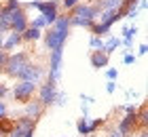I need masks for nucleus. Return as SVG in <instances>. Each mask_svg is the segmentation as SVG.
<instances>
[{
    "label": "nucleus",
    "mask_w": 148,
    "mask_h": 137,
    "mask_svg": "<svg viewBox=\"0 0 148 137\" xmlns=\"http://www.w3.org/2000/svg\"><path fill=\"white\" fill-rule=\"evenodd\" d=\"M9 93H11V89L6 87V85H2V82H0V99H4Z\"/></svg>",
    "instance_id": "bb28decb"
},
{
    "label": "nucleus",
    "mask_w": 148,
    "mask_h": 137,
    "mask_svg": "<svg viewBox=\"0 0 148 137\" xmlns=\"http://www.w3.org/2000/svg\"><path fill=\"white\" fill-rule=\"evenodd\" d=\"M106 91H108V93L116 91V80H108V82H106Z\"/></svg>",
    "instance_id": "cd10ccee"
},
{
    "label": "nucleus",
    "mask_w": 148,
    "mask_h": 137,
    "mask_svg": "<svg viewBox=\"0 0 148 137\" xmlns=\"http://www.w3.org/2000/svg\"><path fill=\"white\" fill-rule=\"evenodd\" d=\"M30 61V53L28 51H15V53H6V61L2 65V72L11 78H17L19 72L23 70V65Z\"/></svg>",
    "instance_id": "f03ea898"
},
{
    "label": "nucleus",
    "mask_w": 148,
    "mask_h": 137,
    "mask_svg": "<svg viewBox=\"0 0 148 137\" xmlns=\"http://www.w3.org/2000/svg\"><path fill=\"white\" fill-rule=\"evenodd\" d=\"M108 137H123V135H121V133H119V131H116V129H114V131H112V133H110V135H108Z\"/></svg>",
    "instance_id": "473e14b6"
},
{
    "label": "nucleus",
    "mask_w": 148,
    "mask_h": 137,
    "mask_svg": "<svg viewBox=\"0 0 148 137\" xmlns=\"http://www.w3.org/2000/svg\"><path fill=\"white\" fill-rule=\"evenodd\" d=\"M146 51H148V46H146V44H140V51H138V53H140V55H146Z\"/></svg>",
    "instance_id": "2f4dec72"
},
{
    "label": "nucleus",
    "mask_w": 148,
    "mask_h": 137,
    "mask_svg": "<svg viewBox=\"0 0 148 137\" xmlns=\"http://www.w3.org/2000/svg\"><path fill=\"white\" fill-rule=\"evenodd\" d=\"M59 4H62V6H64L66 11H72V9H74V6H76V4H80V0H62V2H59Z\"/></svg>",
    "instance_id": "5701e85b"
},
{
    "label": "nucleus",
    "mask_w": 148,
    "mask_h": 137,
    "mask_svg": "<svg viewBox=\"0 0 148 137\" xmlns=\"http://www.w3.org/2000/svg\"><path fill=\"white\" fill-rule=\"evenodd\" d=\"M62 63H64V49L51 51V55H49V80L59 82V78H62Z\"/></svg>",
    "instance_id": "0eeeda50"
},
{
    "label": "nucleus",
    "mask_w": 148,
    "mask_h": 137,
    "mask_svg": "<svg viewBox=\"0 0 148 137\" xmlns=\"http://www.w3.org/2000/svg\"><path fill=\"white\" fill-rule=\"evenodd\" d=\"M51 27H55L57 32H66V34H70V27H72V23H70V15H59L55 21H53Z\"/></svg>",
    "instance_id": "dca6fc26"
},
{
    "label": "nucleus",
    "mask_w": 148,
    "mask_h": 137,
    "mask_svg": "<svg viewBox=\"0 0 148 137\" xmlns=\"http://www.w3.org/2000/svg\"><path fill=\"white\" fill-rule=\"evenodd\" d=\"M6 112H9V110H6L4 99H0V118H4V116H6Z\"/></svg>",
    "instance_id": "c85d7f7f"
},
{
    "label": "nucleus",
    "mask_w": 148,
    "mask_h": 137,
    "mask_svg": "<svg viewBox=\"0 0 148 137\" xmlns=\"http://www.w3.org/2000/svg\"><path fill=\"white\" fill-rule=\"evenodd\" d=\"M138 127H140V125H138V112H129V114H125L123 118H121L116 131L123 135V137H131L133 133H136Z\"/></svg>",
    "instance_id": "1a4fd4ad"
},
{
    "label": "nucleus",
    "mask_w": 148,
    "mask_h": 137,
    "mask_svg": "<svg viewBox=\"0 0 148 137\" xmlns=\"http://www.w3.org/2000/svg\"><path fill=\"white\" fill-rule=\"evenodd\" d=\"M104 122H106L104 118H95V120H93V122H89V127H91V133H93V131H97V129H99V127H102V125H104Z\"/></svg>",
    "instance_id": "b1692460"
},
{
    "label": "nucleus",
    "mask_w": 148,
    "mask_h": 137,
    "mask_svg": "<svg viewBox=\"0 0 148 137\" xmlns=\"http://www.w3.org/2000/svg\"><path fill=\"white\" fill-rule=\"evenodd\" d=\"M28 9H36L40 15L47 19V23L53 25V21L59 17V2L57 0H32L25 4Z\"/></svg>",
    "instance_id": "7ed1b4c3"
},
{
    "label": "nucleus",
    "mask_w": 148,
    "mask_h": 137,
    "mask_svg": "<svg viewBox=\"0 0 148 137\" xmlns=\"http://www.w3.org/2000/svg\"><path fill=\"white\" fill-rule=\"evenodd\" d=\"M121 44H123V40H121L119 36H112V34H110V36H106V40H104V49H102V51H104L106 55H112Z\"/></svg>",
    "instance_id": "2eb2a0df"
},
{
    "label": "nucleus",
    "mask_w": 148,
    "mask_h": 137,
    "mask_svg": "<svg viewBox=\"0 0 148 137\" xmlns=\"http://www.w3.org/2000/svg\"><path fill=\"white\" fill-rule=\"evenodd\" d=\"M45 76V67L38 65V63H32V61H28V63L23 65V70L19 72V80H32V82H40Z\"/></svg>",
    "instance_id": "9d476101"
},
{
    "label": "nucleus",
    "mask_w": 148,
    "mask_h": 137,
    "mask_svg": "<svg viewBox=\"0 0 148 137\" xmlns=\"http://www.w3.org/2000/svg\"><path fill=\"white\" fill-rule=\"evenodd\" d=\"M138 125H140V129H146V127H148V112H146V106L138 108Z\"/></svg>",
    "instance_id": "aec40b11"
},
{
    "label": "nucleus",
    "mask_w": 148,
    "mask_h": 137,
    "mask_svg": "<svg viewBox=\"0 0 148 137\" xmlns=\"http://www.w3.org/2000/svg\"><path fill=\"white\" fill-rule=\"evenodd\" d=\"M89 46H91L93 51H102V49H104V38H99V36H93V34H91Z\"/></svg>",
    "instance_id": "412c9836"
},
{
    "label": "nucleus",
    "mask_w": 148,
    "mask_h": 137,
    "mask_svg": "<svg viewBox=\"0 0 148 137\" xmlns=\"http://www.w3.org/2000/svg\"><path fill=\"white\" fill-rule=\"evenodd\" d=\"M97 6L95 4H76L72 9V15H70V23L72 25H78V27H87L91 30V25L97 21Z\"/></svg>",
    "instance_id": "f257e3e1"
},
{
    "label": "nucleus",
    "mask_w": 148,
    "mask_h": 137,
    "mask_svg": "<svg viewBox=\"0 0 148 137\" xmlns=\"http://www.w3.org/2000/svg\"><path fill=\"white\" fill-rule=\"evenodd\" d=\"M0 74H2V67H0Z\"/></svg>",
    "instance_id": "f704fd0d"
},
{
    "label": "nucleus",
    "mask_w": 148,
    "mask_h": 137,
    "mask_svg": "<svg viewBox=\"0 0 148 137\" xmlns=\"http://www.w3.org/2000/svg\"><path fill=\"white\" fill-rule=\"evenodd\" d=\"M42 40H45L47 51H57V49H64L66 40H68V34L57 32L55 27H47V32H42Z\"/></svg>",
    "instance_id": "39448f33"
},
{
    "label": "nucleus",
    "mask_w": 148,
    "mask_h": 137,
    "mask_svg": "<svg viewBox=\"0 0 148 137\" xmlns=\"http://www.w3.org/2000/svg\"><path fill=\"white\" fill-rule=\"evenodd\" d=\"M95 6H97V11H112L121 6V0H97Z\"/></svg>",
    "instance_id": "a211bd4d"
},
{
    "label": "nucleus",
    "mask_w": 148,
    "mask_h": 137,
    "mask_svg": "<svg viewBox=\"0 0 148 137\" xmlns=\"http://www.w3.org/2000/svg\"><path fill=\"white\" fill-rule=\"evenodd\" d=\"M40 38H42V30H38V27L28 25L21 32V40H23V42H36V40H40Z\"/></svg>",
    "instance_id": "ddd939ff"
},
{
    "label": "nucleus",
    "mask_w": 148,
    "mask_h": 137,
    "mask_svg": "<svg viewBox=\"0 0 148 137\" xmlns=\"http://www.w3.org/2000/svg\"><path fill=\"white\" fill-rule=\"evenodd\" d=\"M106 78H108V80H116L119 78V70H114V67L106 70Z\"/></svg>",
    "instance_id": "a878e982"
},
{
    "label": "nucleus",
    "mask_w": 148,
    "mask_h": 137,
    "mask_svg": "<svg viewBox=\"0 0 148 137\" xmlns=\"http://www.w3.org/2000/svg\"><path fill=\"white\" fill-rule=\"evenodd\" d=\"M123 112H125V114H129V112H138V106H136V104H133V106H131V104H129V106H123Z\"/></svg>",
    "instance_id": "7c9ffc66"
},
{
    "label": "nucleus",
    "mask_w": 148,
    "mask_h": 137,
    "mask_svg": "<svg viewBox=\"0 0 148 137\" xmlns=\"http://www.w3.org/2000/svg\"><path fill=\"white\" fill-rule=\"evenodd\" d=\"M55 104H57V106H62V104H66V95H64V93H59V91H57V97H55Z\"/></svg>",
    "instance_id": "c756f323"
},
{
    "label": "nucleus",
    "mask_w": 148,
    "mask_h": 137,
    "mask_svg": "<svg viewBox=\"0 0 148 137\" xmlns=\"http://www.w3.org/2000/svg\"><path fill=\"white\" fill-rule=\"evenodd\" d=\"M23 40H21V34H15V32H9V34H4V42H2V51L4 53H13L17 49L19 44H21Z\"/></svg>",
    "instance_id": "f8f14e48"
},
{
    "label": "nucleus",
    "mask_w": 148,
    "mask_h": 137,
    "mask_svg": "<svg viewBox=\"0 0 148 137\" xmlns=\"http://www.w3.org/2000/svg\"><path fill=\"white\" fill-rule=\"evenodd\" d=\"M9 21H11V32H15V34H21V32L25 30V27L30 25L28 13H25L23 6H19V9H15V11L11 13Z\"/></svg>",
    "instance_id": "6e6552de"
},
{
    "label": "nucleus",
    "mask_w": 148,
    "mask_h": 137,
    "mask_svg": "<svg viewBox=\"0 0 148 137\" xmlns=\"http://www.w3.org/2000/svg\"><path fill=\"white\" fill-rule=\"evenodd\" d=\"M136 34H138V27H136V25H127L125 30H123V44L127 46V49H131Z\"/></svg>",
    "instance_id": "f3484780"
},
{
    "label": "nucleus",
    "mask_w": 148,
    "mask_h": 137,
    "mask_svg": "<svg viewBox=\"0 0 148 137\" xmlns=\"http://www.w3.org/2000/svg\"><path fill=\"white\" fill-rule=\"evenodd\" d=\"M76 131H78V135H83V137L91 135V127H89V118H87V116H83V118L76 122Z\"/></svg>",
    "instance_id": "6ab92c4d"
},
{
    "label": "nucleus",
    "mask_w": 148,
    "mask_h": 137,
    "mask_svg": "<svg viewBox=\"0 0 148 137\" xmlns=\"http://www.w3.org/2000/svg\"><path fill=\"white\" fill-rule=\"evenodd\" d=\"M2 42H4V34H0V49H2Z\"/></svg>",
    "instance_id": "72a5a7b5"
},
{
    "label": "nucleus",
    "mask_w": 148,
    "mask_h": 137,
    "mask_svg": "<svg viewBox=\"0 0 148 137\" xmlns=\"http://www.w3.org/2000/svg\"><path fill=\"white\" fill-rule=\"evenodd\" d=\"M36 91H38V82L19 80L17 85L11 89V95H13V99H15V101H19V104H28V101L34 97Z\"/></svg>",
    "instance_id": "20e7f679"
},
{
    "label": "nucleus",
    "mask_w": 148,
    "mask_h": 137,
    "mask_svg": "<svg viewBox=\"0 0 148 137\" xmlns=\"http://www.w3.org/2000/svg\"><path fill=\"white\" fill-rule=\"evenodd\" d=\"M108 57H110V55H106L104 51H93L91 53V67H95V70L106 67V65H108Z\"/></svg>",
    "instance_id": "4468645a"
},
{
    "label": "nucleus",
    "mask_w": 148,
    "mask_h": 137,
    "mask_svg": "<svg viewBox=\"0 0 148 137\" xmlns=\"http://www.w3.org/2000/svg\"><path fill=\"white\" fill-rule=\"evenodd\" d=\"M123 63H127V65L136 63V55H133V53H125L123 55Z\"/></svg>",
    "instance_id": "393cba45"
},
{
    "label": "nucleus",
    "mask_w": 148,
    "mask_h": 137,
    "mask_svg": "<svg viewBox=\"0 0 148 137\" xmlns=\"http://www.w3.org/2000/svg\"><path fill=\"white\" fill-rule=\"evenodd\" d=\"M0 6H2V4H0Z\"/></svg>",
    "instance_id": "c9c22d12"
},
{
    "label": "nucleus",
    "mask_w": 148,
    "mask_h": 137,
    "mask_svg": "<svg viewBox=\"0 0 148 137\" xmlns=\"http://www.w3.org/2000/svg\"><path fill=\"white\" fill-rule=\"evenodd\" d=\"M45 110L47 108H42V104H40V101L36 99V101H28V104H25V116H28V118H32V120H40L42 118V114H45Z\"/></svg>",
    "instance_id": "9b49d317"
},
{
    "label": "nucleus",
    "mask_w": 148,
    "mask_h": 137,
    "mask_svg": "<svg viewBox=\"0 0 148 137\" xmlns=\"http://www.w3.org/2000/svg\"><path fill=\"white\" fill-rule=\"evenodd\" d=\"M32 27H38V30H45V27H49V23H47V19L42 17V15H38V17H34L32 19V23H30Z\"/></svg>",
    "instance_id": "4be33fe9"
},
{
    "label": "nucleus",
    "mask_w": 148,
    "mask_h": 137,
    "mask_svg": "<svg viewBox=\"0 0 148 137\" xmlns=\"http://www.w3.org/2000/svg\"><path fill=\"white\" fill-rule=\"evenodd\" d=\"M38 101L42 104V108H49L55 104V97H57V82L53 80H47L45 85L38 87Z\"/></svg>",
    "instance_id": "423d86ee"
}]
</instances>
